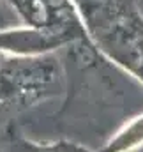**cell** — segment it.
I'll return each instance as SVG.
<instances>
[{"mask_svg":"<svg viewBox=\"0 0 143 152\" xmlns=\"http://www.w3.org/2000/svg\"><path fill=\"white\" fill-rule=\"evenodd\" d=\"M66 76L53 53L0 51V110L23 112L62 94Z\"/></svg>","mask_w":143,"mask_h":152,"instance_id":"7a4b0ae2","label":"cell"},{"mask_svg":"<svg viewBox=\"0 0 143 152\" xmlns=\"http://www.w3.org/2000/svg\"><path fill=\"white\" fill-rule=\"evenodd\" d=\"M27 27L44 30H83L71 0H9Z\"/></svg>","mask_w":143,"mask_h":152,"instance_id":"3957f363","label":"cell"},{"mask_svg":"<svg viewBox=\"0 0 143 152\" xmlns=\"http://www.w3.org/2000/svg\"><path fill=\"white\" fill-rule=\"evenodd\" d=\"M9 152H90L88 149L76 145L71 142H32V140H18L12 143Z\"/></svg>","mask_w":143,"mask_h":152,"instance_id":"8992f818","label":"cell"},{"mask_svg":"<svg viewBox=\"0 0 143 152\" xmlns=\"http://www.w3.org/2000/svg\"><path fill=\"white\" fill-rule=\"evenodd\" d=\"M143 143V117L131 122L117 138H113L103 152H131Z\"/></svg>","mask_w":143,"mask_h":152,"instance_id":"5b68a950","label":"cell"},{"mask_svg":"<svg viewBox=\"0 0 143 152\" xmlns=\"http://www.w3.org/2000/svg\"><path fill=\"white\" fill-rule=\"evenodd\" d=\"M85 30H44V28H20L0 30V51L18 55H42L71 41L85 39Z\"/></svg>","mask_w":143,"mask_h":152,"instance_id":"277c9868","label":"cell"},{"mask_svg":"<svg viewBox=\"0 0 143 152\" xmlns=\"http://www.w3.org/2000/svg\"><path fill=\"white\" fill-rule=\"evenodd\" d=\"M87 37L143 81V16L134 0H71Z\"/></svg>","mask_w":143,"mask_h":152,"instance_id":"6da1fadb","label":"cell"}]
</instances>
